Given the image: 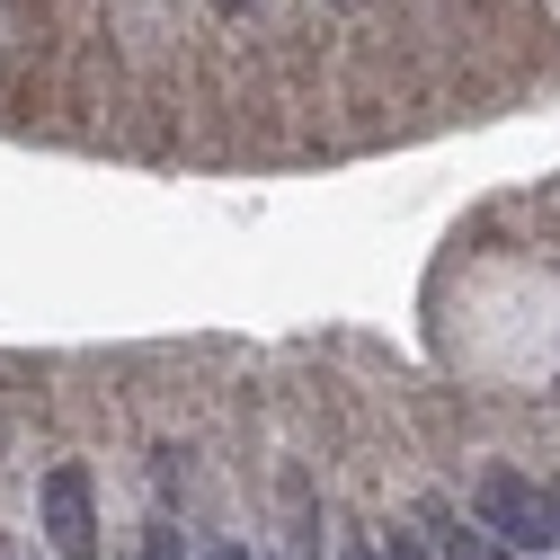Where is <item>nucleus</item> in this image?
Returning <instances> with one entry per match:
<instances>
[{"label":"nucleus","instance_id":"6","mask_svg":"<svg viewBox=\"0 0 560 560\" xmlns=\"http://www.w3.org/2000/svg\"><path fill=\"white\" fill-rule=\"evenodd\" d=\"M383 551H392V560H428V542H418V534H383Z\"/></svg>","mask_w":560,"mask_h":560},{"label":"nucleus","instance_id":"7","mask_svg":"<svg viewBox=\"0 0 560 560\" xmlns=\"http://www.w3.org/2000/svg\"><path fill=\"white\" fill-rule=\"evenodd\" d=\"M205 560H249V551L241 542H205Z\"/></svg>","mask_w":560,"mask_h":560},{"label":"nucleus","instance_id":"5","mask_svg":"<svg viewBox=\"0 0 560 560\" xmlns=\"http://www.w3.org/2000/svg\"><path fill=\"white\" fill-rule=\"evenodd\" d=\"M338 560H392V551H383V534H347V542H338Z\"/></svg>","mask_w":560,"mask_h":560},{"label":"nucleus","instance_id":"8","mask_svg":"<svg viewBox=\"0 0 560 560\" xmlns=\"http://www.w3.org/2000/svg\"><path fill=\"white\" fill-rule=\"evenodd\" d=\"M214 10H223V19H241V10H249V0H214Z\"/></svg>","mask_w":560,"mask_h":560},{"label":"nucleus","instance_id":"10","mask_svg":"<svg viewBox=\"0 0 560 560\" xmlns=\"http://www.w3.org/2000/svg\"><path fill=\"white\" fill-rule=\"evenodd\" d=\"M285 560H312V551H303V542H294V551H285Z\"/></svg>","mask_w":560,"mask_h":560},{"label":"nucleus","instance_id":"2","mask_svg":"<svg viewBox=\"0 0 560 560\" xmlns=\"http://www.w3.org/2000/svg\"><path fill=\"white\" fill-rule=\"evenodd\" d=\"M36 516H45L54 560H98V489H90V471H81V463H54V471H45Z\"/></svg>","mask_w":560,"mask_h":560},{"label":"nucleus","instance_id":"9","mask_svg":"<svg viewBox=\"0 0 560 560\" xmlns=\"http://www.w3.org/2000/svg\"><path fill=\"white\" fill-rule=\"evenodd\" d=\"M551 534H560V480H551Z\"/></svg>","mask_w":560,"mask_h":560},{"label":"nucleus","instance_id":"1","mask_svg":"<svg viewBox=\"0 0 560 560\" xmlns=\"http://www.w3.org/2000/svg\"><path fill=\"white\" fill-rule=\"evenodd\" d=\"M471 516H480L489 542H508V551H551V542H560V534H551V489H534V480L508 471V463H489V471H480Z\"/></svg>","mask_w":560,"mask_h":560},{"label":"nucleus","instance_id":"4","mask_svg":"<svg viewBox=\"0 0 560 560\" xmlns=\"http://www.w3.org/2000/svg\"><path fill=\"white\" fill-rule=\"evenodd\" d=\"M143 560H196V551H187V534H178L170 516H152V525H143Z\"/></svg>","mask_w":560,"mask_h":560},{"label":"nucleus","instance_id":"3","mask_svg":"<svg viewBox=\"0 0 560 560\" xmlns=\"http://www.w3.org/2000/svg\"><path fill=\"white\" fill-rule=\"evenodd\" d=\"M418 525L436 534V551H445V560H508V542H489L480 525H454L445 508H428V516H418Z\"/></svg>","mask_w":560,"mask_h":560}]
</instances>
